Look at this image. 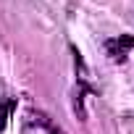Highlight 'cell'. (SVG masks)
Masks as SVG:
<instances>
[{"label": "cell", "mask_w": 134, "mask_h": 134, "mask_svg": "<svg viewBox=\"0 0 134 134\" xmlns=\"http://www.w3.org/2000/svg\"><path fill=\"white\" fill-rule=\"evenodd\" d=\"M134 47V40L129 37V34H124V37H118V40H110L108 42V53L113 55V60H124L126 58V53Z\"/></svg>", "instance_id": "obj_1"}, {"label": "cell", "mask_w": 134, "mask_h": 134, "mask_svg": "<svg viewBox=\"0 0 134 134\" xmlns=\"http://www.w3.org/2000/svg\"><path fill=\"white\" fill-rule=\"evenodd\" d=\"M29 118H32V124H40V126H42V129H47L50 134H66V131H63L60 126H55V124H53L45 113H32Z\"/></svg>", "instance_id": "obj_2"}, {"label": "cell", "mask_w": 134, "mask_h": 134, "mask_svg": "<svg viewBox=\"0 0 134 134\" xmlns=\"http://www.w3.org/2000/svg\"><path fill=\"white\" fill-rule=\"evenodd\" d=\"M13 105H16V100H8V103H3V105H0V131L5 129V124H8V116H11Z\"/></svg>", "instance_id": "obj_3"}]
</instances>
